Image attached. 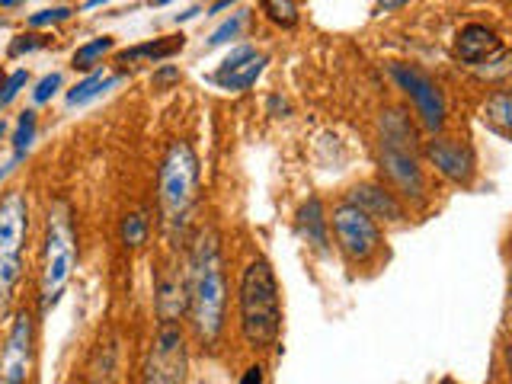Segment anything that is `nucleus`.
Wrapping results in <instances>:
<instances>
[{
    "label": "nucleus",
    "mask_w": 512,
    "mask_h": 384,
    "mask_svg": "<svg viewBox=\"0 0 512 384\" xmlns=\"http://www.w3.org/2000/svg\"><path fill=\"white\" fill-rule=\"evenodd\" d=\"M189 279V320L199 343L215 346L224 330V308H228V282H224L221 240L212 228H202L189 247L186 260Z\"/></svg>",
    "instance_id": "nucleus-1"
},
{
    "label": "nucleus",
    "mask_w": 512,
    "mask_h": 384,
    "mask_svg": "<svg viewBox=\"0 0 512 384\" xmlns=\"http://www.w3.org/2000/svg\"><path fill=\"white\" fill-rule=\"evenodd\" d=\"M237 308H240V333L253 352L272 349L282 333V298L279 279L272 272L269 260H250L240 272L237 288Z\"/></svg>",
    "instance_id": "nucleus-2"
},
{
    "label": "nucleus",
    "mask_w": 512,
    "mask_h": 384,
    "mask_svg": "<svg viewBox=\"0 0 512 384\" xmlns=\"http://www.w3.org/2000/svg\"><path fill=\"white\" fill-rule=\"evenodd\" d=\"M77 266V234L71 205L55 199L45 212V237H42V269H39V304L48 314L61 301Z\"/></svg>",
    "instance_id": "nucleus-3"
},
{
    "label": "nucleus",
    "mask_w": 512,
    "mask_h": 384,
    "mask_svg": "<svg viewBox=\"0 0 512 384\" xmlns=\"http://www.w3.org/2000/svg\"><path fill=\"white\" fill-rule=\"evenodd\" d=\"M199 186V157L189 141H170L157 170V205L170 237L183 234Z\"/></svg>",
    "instance_id": "nucleus-4"
},
{
    "label": "nucleus",
    "mask_w": 512,
    "mask_h": 384,
    "mask_svg": "<svg viewBox=\"0 0 512 384\" xmlns=\"http://www.w3.org/2000/svg\"><path fill=\"white\" fill-rule=\"evenodd\" d=\"M29 234V199L10 189L0 199V320H7L23 279V247Z\"/></svg>",
    "instance_id": "nucleus-5"
},
{
    "label": "nucleus",
    "mask_w": 512,
    "mask_h": 384,
    "mask_svg": "<svg viewBox=\"0 0 512 384\" xmlns=\"http://www.w3.org/2000/svg\"><path fill=\"white\" fill-rule=\"evenodd\" d=\"M381 167L404 196H423L426 180L413 154V125L400 109L384 112L381 119Z\"/></svg>",
    "instance_id": "nucleus-6"
},
{
    "label": "nucleus",
    "mask_w": 512,
    "mask_h": 384,
    "mask_svg": "<svg viewBox=\"0 0 512 384\" xmlns=\"http://www.w3.org/2000/svg\"><path fill=\"white\" fill-rule=\"evenodd\" d=\"M186 378H189L186 336L176 324H160L141 365V384H186Z\"/></svg>",
    "instance_id": "nucleus-7"
},
{
    "label": "nucleus",
    "mask_w": 512,
    "mask_h": 384,
    "mask_svg": "<svg viewBox=\"0 0 512 384\" xmlns=\"http://www.w3.org/2000/svg\"><path fill=\"white\" fill-rule=\"evenodd\" d=\"M333 234L343 256L352 263H368L381 247V228L378 221L368 218L362 208L343 202L333 212Z\"/></svg>",
    "instance_id": "nucleus-8"
},
{
    "label": "nucleus",
    "mask_w": 512,
    "mask_h": 384,
    "mask_svg": "<svg viewBox=\"0 0 512 384\" xmlns=\"http://www.w3.org/2000/svg\"><path fill=\"white\" fill-rule=\"evenodd\" d=\"M36 365V317L29 311H16L0 356V384H29Z\"/></svg>",
    "instance_id": "nucleus-9"
},
{
    "label": "nucleus",
    "mask_w": 512,
    "mask_h": 384,
    "mask_svg": "<svg viewBox=\"0 0 512 384\" xmlns=\"http://www.w3.org/2000/svg\"><path fill=\"white\" fill-rule=\"evenodd\" d=\"M391 77L397 80V87L404 90L416 112H420L423 125L429 132H442L445 125V96L439 90V84L432 77H426L423 71L410 68V64H391Z\"/></svg>",
    "instance_id": "nucleus-10"
},
{
    "label": "nucleus",
    "mask_w": 512,
    "mask_h": 384,
    "mask_svg": "<svg viewBox=\"0 0 512 384\" xmlns=\"http://www.w3.org/2000/svg\"><path fill=\"white\" fill-rule=\"evenodd\" d=\"M266 55L256 52L253 45H237L234 52L218 64V71L212 74V84L228 90V93H244L250 90L260 74L266 71Z\"/></svg>",
    "instance_id": "nucleus-11"
},
{
    "label": "nucleus",
    "mask_w": 512,
    "mask_h": 384,
    "mask_svg": "<svg viewBox=\"0 0 512 384\" xmlns=\"http://www.w3.org/2000/svg\"><path fill=\"white\" fill-rule=\"evenodd\" d=\"M154 311L160 324H176L183 314H189V279L180 266H160L154 282Z\"/></svg>",
    "instance_id": "nucleus-12"
},
{
    "label": "nucleus",
    "mask_w": 512,
    "mask_h": 384,
    "mask_svg": "<svg viewBox=\"0 0 512 384\" xmlns=\"http://www.w3.org/2000/svg\"><path fill=\"white\" fill-rule=\"evenodd\" d=\"M426 157L436 164V170L458 186H471L474 180V154L468 144H461L458 138H432L426 144Z\"/></svg>",
    "instance_id": "nucleus-13"
},
{
    "label": "nucleus",
    "mask_w": 512,
    "mask_h": 384,
    "mask_svg": "<svg viewBox=\"0 0 512 384\" xmlns=\"http://www.w3.org/2000/svg\"><path fill=\"white\" fill-rule=\"evenodd\" d=\"M455 55L464 64H471V68H480V64L500 58L503 45H500V39H496V32L490 26L468 23V26H461L458 36H455Z\"/></svg>",
    "instance_id": "nucleus-14"
},
{
    "label": "nucleus",
    "mask_w": 512,
    "mask_h": 384,
    "mask_svg": "<svg viewBox=\"0 0 512 384\" xmlns=\"http://www.w3.org/2000/svg\"><path fill=\"white\" fill-rule=\"evenodd\" d=\"M349 205L362 208V212L372 221H378V218H384V221H404V205L394 199V192H388L378 183H362V186L352 189L349 192Z\"/></svg>",
    "instance_id": "nucleus-15"
},
{
    "label": "nucleus",
    "mask_w": 512,
    "mask_h": 384,
    "mask_svg": "<svg viewBox=\"0 0 512 384\" xmlns=\"http://www.w3.org/2000/svg\"><path fill=\"white\" fill-rule=\"evenodd\" d=\"M298 231L301 237L308 240L311 247H317L320 253H324L330 247V218L324 212V202H320L317 196L308 199L301 208H298Z\"/></svg>",
    "instance_id": "nucleus-16"
},
{
    "label": "nucleus",
    "mask_w": 512,
    "mask_h": 384,
    "mask_svg": "<svg viewBox=\"0 0 512 384\" xmlns=\"http://www.w3.org/2000/svg\"><path fill=\"white\" fill-rule=\"evenodd\" d=\"M186 45V36H160V39H151V42H141V45H132L119 52V64H138V61H151V64H160V61H170L173 55H180Z\"/></svg>",
    "instance_id": "nucleus-17"
},
{
    "label": "nucleus",
    "mask_w": 512,
    "mask_h": 384,
    "mask_svg": "<svg viewBox=\"0 0 512 384\" xmlns=\"http://www.w3.org/2000/svg\"><path fill=\"white\" fill-rule=\"evenodd\" d=\"M122 84V74H112V71H93L87 74L84 80H77V84L64 93V103H68L71 109L77 106H87L93 100H100L103 93H109L112 87H119Z\"/></svg>",
    "instance_id": "nucleus-18"
},
{
    "label": "nucleus",
    "mask_w": 512,
    "mask_h": 384,
    "mask_svg": "<svg viewBox=\"0 0 512 384\" xmlns=\"http://www.w3.org/2000/svg\"><path fill=\"white\" fill-rule=\"evenodd\" d=\"M36 132H39V112L36 109H26L20 112V119H16V128H13V157L26 160V154L32 151V144H36Z\"/></svg>",
    "instance_id": "nucleus-19"
},
{
    "label": "nucleus",
    "mask_w": 512,
    "mask_h": 384,
    "mask_svg": "<svg viewBox=\"0 0 512 384\" xmlns=\"http://www.w3.org/2000/svg\"><path fill=\"white\" fill-rule=\"evenodd\" d=\"M112 48H116V39L112 36H100V39H90V42H84L74 52V68L77 71H90L93 74V68L100 64V58L103 55H109Z\"/></svg>",
    "instance_id": "nucleus-20"
},
{
    "label": "nucleus",
    "mask_w": 512,
    "mask_h": 384,
    "mask_svg": "<svg viewBox=\"0 0 512 384\" xmlns=\"http://www.w3.org/2000/svg\"><path fill=\"white\" fill-rule=\"evenodd\" d=\"M119 234H122V244H125V247H141V244H148V234H151V221H148V215H144V212H128V215L122 218Z\"/></svg>",
    "instance_id": "nucleus-21"
},
{
    "label": "nucleus",
    "mask_w": 512,
    "mask_h": 384,
    "mask_svg": "<svg viewBox=\"0 0 512 384\" xmlns=\"http://www.w3.org/2000/svg\"><path fill=\"white\" fill-rule=\"evenodd\" d=\"M247 20H250V13L247 10H237L234 16H228V20H224L212 36H208V48H218V45H228V42H234L237 36H240V29L247 26Z\"/></svg>",
    "instance_id": "nucleus-22"
},
{
    "label": "nucleus",
    "mask_w": 512,
    "mask_h": 384,
    "mask_svg": "<svg viewBox=\"0 0 512 384\" xmlns=\"http://www.w3.org/2000/svg\"><path fill=\"white\" fill-rule=\"evenodd\" d=\"M266 16L276 26H285V29H292L298 23V7L292 4V0H266L263 4Z\"/></svg>",
    "instance_id": "nucleus-23"
},
{
    "label": "nucleus",
    "mask_w": 512,
    "mask_h": 384,
    "mask_svg": "<svg viewBox=\"0 0 512 384\" xmlns=\"http://www.w3.org/2000/svg\"><path fill=\"white\" fill-rule=\"evenodd\" d=\"M29 84V71H13V74H7L4 77V84H0V109H7L13 100H16V96H20L23 93V87Z\"/></svg>",
    "instance_id": "nucleus-24"
},
{
    "label": "nucleus",
    "mask_w": 512,
    "mask_h": 384,
    "mask_svg": "<svg viewBox=\"0 0 512 384\" xmlns=\"http://www.w3.org/2000/svg\"><path fill=\"white\" fill-rule=\"evenodd\" d=\"M48 45V36H42V32H20L13 42H10V58H20V55H29V52H39V48Z\"/></svg>",
    "instance_id": "nucleus-25"
},
{
    "label": "nucleus",
    "mask_w": 512,
    "mask_h": 384,
    "mask_svg": "<svg viewBox=\"0 0 512 384\" xmlns=\"http://www.w3.org/2000/svg\"><path fill=\"white\" fill-rule=\"evenodd\" d=\"M71 13H74V7H45V10H39V13H32L29 16V26L32 29H45V26H55V23H64V20H71Z\"/></svg>",
    "instance_id": "nucleus-26"
},
{
    "label": "nucleus",
    "mask_w": 512,
    "mask_h": 384,
    "mask_svg": "<svg viewBox=\"0 0 512 384\" xmlns=\"http://www.w3.org/2000/svg\"><path fill=\"white\" fill-rule=\"evenodd\" d=\"M490 119L512 138V96H493V100H490Z\"/></svg>",
    "instance_id": "nucleus-27"
},
{
    "label": "nucleus",
    "mask_w": 512,
    "mask_h": 384,
    "mask_svg": "<svg viewBox=\"0 0 512 384\" xmlns=\"http://www.w3.org/2000/svg\"><path fill=\"white\" fill-rule=\"evenodd\" d=\"M61 84H64V77H61V71H52V74H45L39 84H36V90H32V103H48L52 96L61 90Z\"/></svg>",
    "instance_id": "nucleus-28"
},
{
    "label": "nucleus",
    "mask_w": 512,
    "mask_h": 384,
    "mask_svg": "<svg viewBox=\"0 0 512 384\" xmlns=\"http://www.w3.org/2000/svg\"><path fill=\"white\" fill-rule=\"evenodd\" d=\"M180 68L176 64H160V68L154 71V77H151V84L157 87V90H167V87H173V84H180Z\"/></svg>",
    "instance_id": "nucleus-29"
},
{
    "label": "nucleus",
    "mask_w": 512,
    "mask_h": 384,
    "mask_svg": "<svg viewBox=\"0 0 512 384\" xmlns=\"http://www.w3.org/2000/svg\"><path fill=\"white\" fill-rule=\"evenodd\" d=\"M240 384H263V365H250Z\"/></svg>",
    "instance_id": "nucleus-30"
},
{
    "label": "nucleus",
    "mask_w": 512,
    "mask_h": 384,
    "mask_svg": "<svg viewBox=\"0 0 512 384\" xmlns=\"http://www.w3.org/2000/svg\"><path fill=\"white\" fill-rule=\"evenodd\" d=\"M202 13V7H189L186 13H176V23H186V20H196V16Z\"/></svg>",
    "instance_id": "nucleus-31"
},
{
    "label": "nucleus",
    "mask_w": 512,
    "mask_h": 384,
    "mask_svg": "<svg viewBox=\"0 0 512 384\" xmlns=\"http://www.w3.org/2000/svg\"><path fill=\"white\" fill-rule=\"evenodd\" d=\"M16 164H20V157H13V160H7V164H4V167H0V183H4V180H7V176H10V173L16 170Z\"/></svg>",
    "instance_id": "nucleus-32"
},
{
    "label": "nucleus",
    "mask_w": 512,
    "mask_h": 384,
    "mask_svg": "<svg viewBox=\"0 0 512 384\" xmlns=\"http://www.w3.org/2000/svg\"><path fill=\"white\" fill-rule=\"evenodd\" d=\"M400 7H404V0H397V4H378L375 10L378 13H388V10H400Z\"/></svg>",
    "instance_id": "nucleus-33"
},
{
    "label": "nucleus",
    "mask_w": 512,
    "mask_h": 384,
    "mask_svg": "<svg viewBox=\"0 0 512 384\" xmlns=\"http://www.w3.org/2000/svg\"><path fill=\"white\" fill-rule=\"evenodd\" d=\"M0 7H4V10H20V7H23V0H4Z\"/></svg>",
    "instance_id": "nucleus-34"
},
{
    "label": "nucleus",
    "mask_w": 512,
    "mask_h": 384,
    "mask_svg": "<svg viewBox=\"0 0 512 384\" xmlns=\"http://www.w3.org/2000/svg\"><path fill=\"white\" fill-rule=\"evenodd\" d=\"M7 132H10V125H7V119H0V141L7 138Z\"/></svg>",
    "instance_id": "nucleus-35"
},
{
    "label": "nucleus",
    "mask_w": 512,
    "mask_h": 384,
    "mask_svg": "<svg viewBox=\"0 0 512 384\" xmlns=\"http://www.w3.org/2000/svg\"><path fill=\"white\" fill-rule=\"evenodd\" d=\"M506 365H509V378H512V343L506 346Z\"/></svg>",
    "instance_id": "nucleus-36"
},
{
    "label": "nucleus",
    "mask_w": 512,
    "mask_h": 384,
    "mask_svg": "<svg viewBox=\"0 0 512 384\" xmlns=\"http://www.w3.org/2000/svg\"><path fill=\"white\" fill-rule=\"evenodd\" d=\"M68 384H77V381H68Z\"/></svg>",
    "instance_id": "nucleus-37"
},
{
    "label": "nucleus",
    "mask_w": 512,
    "mask_h": 384,
    "mask_svg": "<svg viewBox=\"0 0 512 384\" xmlns=\"http://www.w3.org/2000/svg\"><path fill=\"white\" fill-rule=\"evenodd\" d=\"M0 26H4V20H0Z\"/></svg>",
    "instance_id": "nucleus-38"
},
{
    "label": "nucleus",
    "mask_w": 512,
    "mask_h": 384,
    "mask_svg": "<svg viewBox=\"0 0 512 384\" xmlns=\"http://www.w3.org/2000/svg\"><path fill=\"white\" fill-rule=\"evenodd\" d=\"M0 84H4V80H0Z\"/></svg>",
    "instance_id": "nucleus-39"
}]
</instances>
